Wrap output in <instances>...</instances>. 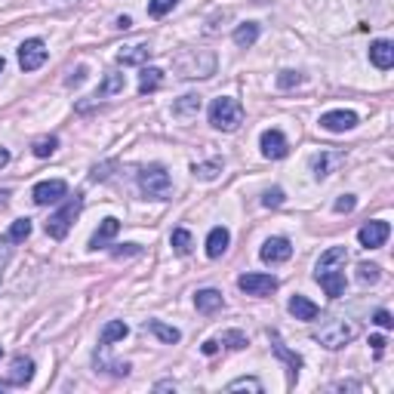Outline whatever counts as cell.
Segmentation results:
<instances>
[{"instance_id": "cell-1", "label": "cell", "mask_w": 394, "mask_h": 394, "mask_svg": "<svg viewBox=\"0 0 394 394\" xmlns=\"http://www.w3.org/2000/svg\"><path fill=\"white\" fill-rule=\"evenodd\" d=\"M209 123L222 133H234L240 123H244V105L231 96L213 99V105H209Z\"/></svg>"}, {"instance_id": "cell-2", "label": "cell", "mask_w": 394, "mask_h": 394, "mask_svg": "<svg viewBox=\"0 0 394 394\" xmlns=\"http://www.w3.org/2000/svg\"><path fill=\"white\" fill-rule=\"evenodd\" d=\"M355 336H357V324L355 321H342V317H333V321L321 324V330L314 333V342H321V345L330 348V351H339V348H345Z\"/></svg>"}, {"instance_id": "cell-3", "label": "cell", "mask_w": 394, "mask_h": 394, "mask_svg": "<svg viewBox=\"0 0 394 394\" xmlns=\"http://www.w3.org/2000/svg\"><path fill=\"white\" fill-rule=\"evenodd\" d=\"M176 71H179V78H185V80L209 78V74H216V56L209 53V49H188L185 56H179Z\"/></svg>"}, {"instance_id": "cell-4", "label": "cell", "mask_w": 394, "mask_h": 394, "mask_svg": "<svg viewBox=\"0 0 394 394\" xmlns=\"http://www.w3.org/2000/svg\"><path fill=\"white\" fill-rule=\"evenodd\" d=\"M139 188L145 197H154V200H166L170 197V173H166V166L161 164H151L145 170H139Z\"/></svg>"}, {"instance_id": "cell-5", "label": "cell", "mask_w": 394, "mask_h": 394, "mask_svg": "<svg viewBox=\"0 0 394 394\" xmlns=\"http://www.w3.org/2000/svg\"><path fill=\"white\" fill-rule=\"evenodd\" d=\"M80 207H83L80 195H74L56 216H49V222H47V234H49V238H53V240H65V238H68V228H71V222L78 219Z\"/></svg>"}, {"instance_id": "cell-6", "label": "cell", "mask_w": 394, "mask_h": 394, "mask_svg": "<svg viewBox=\"0 0 394 394\" xmlns=\"http://www.w3.org/2000/svg\"><path fill=\"white\" fill-rule=\"evenodd\" d=\"M238 287L240 293L247 296H271L278 290V278L274 274H262V271H250V274H240L238 278Z\"/></svg>"}, {"instance_id": "cell-7", "label": "cell", "mask_w": 394, "mask_h": 394, "mask_svg": "<svg viewBox=\"0 0 394 394\" xmlns=\"http://www.w3.org/2000/svg\"><path fill=\"white\" fill-rule=\"evenodd\" d=\"M47 62V44L40 37H31L19 47V65L22 71H37Z\"/></svg>"}, {"instance_id": "cell-8", "label": "cell", "mask_w": 394, "mask_h": 394, "mask_svg": "<svg viewBox=\"0 0 394 394\" xmlns=\"http://www.w3.org/2000/svg\"><path fill=\"white\" fill-rule=\"evenodd\" d=\"M37 207H49V204H59L62 197H68V185L62 179H47V182H37L35 191H31Z\"/></svg>"}, {"instance_id": "cell-9", "label": "cell", "mask_w": 394, "mask_h": 394, "mask_svg": "<svg viewBox=\"0 0 394 394\" xmlns=\"http://www.w3.org/2000/svg\"><path fill=\"white\" fill-rule=\"evenodd\" d=\"M259 148H262V154L268 161H283L290 154V142L281 130H265L262 139H259Z\"/></svg>"}, {"instance_id": "cell-10", "label": "cell", "mask_w": 394, "mask_h": 394, "mask_svg": "<svg viewBox=\"0 0 394 394\" xmlns=\"http://www.w3.org/2000/svg\"><path fill=\"white\" fill-rule=\"evenodd\" d=\"M31 379H35V360L31 357H25V355H19V357H13V364H10V373H6V379H4V385L6 388H25Z\"/></svg>"}, {"instance_id": "cell-11", "label": "cell", "mask_w": 394, "mask_h": 394, "mask_svg": "<svg viewBox=\"0 0 394 394\" xmlns=\"http://www.w3.org/2000/svg\"><path fill=\"white\" fill-rule=\"evenodd\" d=\"M388 234H391L388 222H385V219H373V222H367L364 228L357 231V240H360V247L376 250V247H382L385 240H388Z\"/></svg>"}, {"instance_id": "cell-12", "label": "cell", "mask_w": 394, "mask_h": 394, "mask_svg": "<svg viewBox=\"0 0 394 394\" xmlns=\"http://www.w3.org/2000/svg\"><path fill=\"white\" fill-rule=\"evenodd\" d=\"M259 256H262L265 265H281L293 256V244L287 238H268L262 244V250H259Z\"/></svg>"}, {"instance_id": "cell-13", "label": "cell", "mask_w": 394, "mask_h": 394, "mask_svg": "<svg viewBox=\"0 0 394 394\" xmlns=\"http://www.w3.org/2000/svg\"><path fill=\"white\" fill-rule=\"evenodd\" d=\"M321 127L326 133H348V130L357 127V114L355 111H345V108H336V111L321 114Z\"/></svg>"}, {"instance_id": "cell-14", "label": "cell", "mask_w": 394, "mask_h": 394, "mask_svg": "<svg viewBox=\"0 0 394 394\" xmlns=\"http://www.w3.org/2000/svg\"><path fill=\"white\" fill-rule=\"evenodd\" d=\"M345 262H348V250L345 247H330L326 253L317 259V268L314 274H326V271H345Z\"/></svg>"}, {"instance_id": "cell-15", "label": "cell", "mask_w": 394, "mask_h": 394, "mask_svg": "<svg viewBox=\"0 0 394 394\" xmlns=\"http://www.w3.org/2000/svg\"><path fill=\"white\" fill-rule=\"evenodd\" d=\"M345 161V154L342 151H321L317 157H312V170H314V179H326L336 166Z\"/></svg>"}, {"instance_id": "cell-16", "label": "cell", "mask_w": 394, "mask_h": 394, "mask_svg": "<svg viewBox=\"0 0 394 394\" xmlns=\"http://www.w3.org/2000/svg\"><path fill=\"white\" fill-rule=\"evenodd\" d=\"M268 336H271V345H274V355H278L283 364L290 367V382H296V376H299V370H302V357L296 355V351H290L287 345H283L281 342V336L278 333H268Z\"/></svg>"}, {"instance_id": "cell-17", "label": "cell", "mask_w": 394, "mask_h": 394, "mask_svg": "<svg viewBox=\"0 0 394 394\" xmlns=\"http://www.w3.org/2000/svg\"><path fill=\"white\" fill-rule=\"evenodd\" d=\"M121 234V219H114V216H108V219H102V225H99V231L93 234V240H90V250H102L108 247L111 240Z\"/></svg>"}, {"instance_id": "cell-18", "label": "cell", "mask_w": 394, "mask_h": 394, "mask_svg": "<svg viewBox=\"0 0 394 394\" xmlns=\"http://www.w3.org/2000/svg\"><path fill=\"white\" fill-rule=\"evenodd\" d=\"M228 244H231V234H228V228L216 225V228L207 234V256H209V259H219V256H225V250H228Z\"/></svg>"}, {"instance_id": "cell-19", "label": "cell", "mask_w": 394, "mask_h": 394, "mask_svg": "<svg viewBox=\"0 0 394 394\" xmlns=\"http://www.w3.org/2000/svg\"><path fill=\"white\" fill-rule=\"evenodd\" d=\"M370 62L379 71L391 68V65H394V44H391V40H376V44L370 47Z\"/></svg>"}, {"instance_id": "cell-20", "label": "cell", "mask_w": 394, "mask_h": 394, "mask_svg": "<svg viewBox=\"0 0 394 394\" xmlns=\"http://www.w3.org/2000/svg\"><path fill=\"white\" fill-rule=\"evenodd\" d=\"M314 281L324 287V293L330 299H339L345 293V271H326V274H314Z\"/></svg>"}, {"instance_id": "cell-21", "label": "cell", "mask_w": 394, "mask_h": 394, "mask_svg": "<svg viewBox=\"0 0 394 394\" xmlns=\"http://www.w3.org/2000/svg\"><path fill=\"white\" fill-rule=\"evenodd\" d=\"M287 308H290V314L296 317V321H317V314H321V308H317L312 299H305V296H293Z\"/></svg>"}, {"instance_id": "cell-22", "label": "cell", "mask_w": 394, "mask_h": 394, "mask_svg": "<svg viewBox=\"0 0 394 394\" xmlns=\"http://www.w3.org/2000/svg\"><path fill=\"white\" fill-rule=\"evenodd\" d=\"M195 305H197V312L213 314V312H219V308L225 305V299H222V293H219V290H197Z\"/></svg>"}, {"instance_id": "cell-23", "label": "cell", "mask_w": 394, "mask_h": 394, "mask_svg": "<svg viewBox=\"0 0 394 394\" xmlns=\"http://www.w3.org/2000/svg\"><path fill=\"white\" fill-rule=\"evenodd\" d=\"M151 56V47L148 44H133V47H123L117 53V62L121 65H145Z\"/></svg>"}, {"instance_id": "cell-24", "label": "cell", "mask_w": 394, "mask_h": 394, "mask_svg": "<svg viewBox=\"0 0 394 394\" xmlns=\"http://www.w3.org/2000/svg\"><path fill=\"white\" fill-rule=\"evenodd\" d=\"M130 336V326L123 321H108L102 326V336H99V345H114V342H123Z\"/></svg>"}, {"instance_id": "cell-25", "label": "cell", "mask_w": 394, "mask_h": 394, "mask_svg": "<svg viewBox=\"0 0 394 394\" xmlns=\"http://www.w3.org/2000/svg\"><path fill=\"white\" fill-rule=\"evenodd\" d=\"M256 40H259V22H244V25H238V28H234V44H238V47L250 49Z\"/></svg>"}, {"instance_id": "cell-26", "label": "cell", "mask_w": 394, "mask_h": 394, "mask_svg": "<svg viewBox=\"0 0 394 394\" xmlns=\"http://www.w3.org/2000/svg\"><path fill=\"white\" fill-rule=\"evenodd\" d=\"M161 83H164V71L161 68H142V74H139V93L142 96L154 93Z\"/></svg>"}, {"instance_id": "cell-27", "label": "cell", "mask_w": 394, "mask_h": 394, "mask_svg": "<svg viewBox=\"0 0 394 394\" xmlns=\"http://www.w3.org/2000/svg\"><path fill=\"white\" fill-rule=\"evenodd\" d=\"M200 111V96L195 93H188V96H182V99H176L173 102V114L176 117H195Z\"/></svg>"}, {"instance_id": "cell-28", "label": "cell", "mask_w": 394, "mask_h": 394, "mask_svg": "<svg viewBox=\"0 0 394 394\" xmlns=\"http://www.w3.org/2000/svg\"><path fill=\"white\" fill-rule=\"evenodd\" d=\"M148 330L154 333V336L161 339V342H166V345H176V342L182 339V333L176 330V326H166L164 321H148Z\"/></svg>"}, {"instance_id": "cell-29", "label": "cell", "mask_w": 394, "mask_h": 394, "mask_svg": "<svg viewBox=\"0 0 394 394\" xmlns=\"http://www.w3.org/2000/svg\"><path fill=\"white\" fill-rule=\"evenodd\" d=\"M123 87H127V80H123V74H108V78H105V83L96 90V99H105V96L123 93Z\"/></svg>"}, {"instance_id": "cell-30", "label": "cell", "mask_w": 394, "mask_h": 394, "mask_svg": "<svg viewBox=\"0 0 394 394\" xmlns=\"http://www.w3.org/2000/svg\"><path fill=\"white\" fill-rule=\"evenodd\" d=\"M31 238V219H16L10 225V231H6V240L10 244H22V240Z\"/></svg>"}, {"instance_id": "cell-31", "label": "cell", "mask_w": 394, "mask_h": 394, "mask_svg": "<svg viewBox=\"0 0 394 394\" xmlns=\"http://www.w3.org/2000/svg\"><path fill=\"white\" fill-rule=\"evenodd\" d=\"M170 244H173V250H176L179 256H188L191 247H195V244H191V234H188L185 228H176L173 238H170Z\"/></svg>"}, {"instance_id": "cell-32", "label": "cell", "mask_w": 394, "mask_h": 394, "mask_svg": "<svg viewBox=\"0 0 394 394\" xmlns=\"http://www.w3.org/2000/svg\"><path fill=\"white\" fill-rule=\"evenodd\" d=\"M56 148H59L56 136H40V139H35V145H31L35 157H49V154H56Z\"/></svg>"}, {"instance_id": "cell-33", "label": "cell", "mask_w": 394, "mask_h": 394, "mask_svg": "<svg viewBox=\"0 0 394 394\" xmlns=\"http://www.w3.org/2000/svg\"><path fill=\"white\" fill-rule=\"evenodd\" d=\"M191 173L197 176V179H216V176L222 173V161H209V164H195L191 166Z\"/></svg>"}, {"instance_id": "cell-34", "label": "cell", "mask_w": 394, "mask_h": 394, "mask_svg": "<svg viewBox=\"0 0 394 394\" xmlns=\"http://www.w3.org/2000/svg\"><path fill=\"white\" fill-rule=\"evenodd\" d=\"M222 345L225 348H234V351H240V348H247L250 345V339L244 336V333H240V330H228V333H222Z\"/></svg>"}, {"instance_id": "cell-35", "label": "cell", "mask_w": 394, "mask_h": 394, "mask_svg": "<svg viewBox=\"0 0 394 394\" xmlns=\"http://www.w3.org/2000/svg\"><path fill=\"white\" fill-rule=\"evenodd\" d=\"M379 278H382L379 265H370V262H360L357 265V281L364 283V287H367V283H379Z\"/></svg>"}, {"instance_id": "cell-36", "label": "cell", "mask_w": 394, "mask_h": 394, "mask_svg": "<svg viewBox=\"0 0 394 394\" xmlns=\"http://www.w3.org/2000/svg\"><path fill=\"white\" fill-rule=\"evenodd\" d=\"M228 391H256V394H262V382L253 379V376H247V379L228 382Z\"/></svg>"}, {"instance_id": "cell-37", "label": "cell", "mask_w": 394, "mask_h": 394, "mask_svg": "<svg viewBox=\"0 0 394 394\" xmlns=\"http://www.w3.org/2000/svg\"><path fill=\"white\" fill-rule=\"evenodd\" d=\"M302 80H305V74H299V71H290V68L278 74V87H281V90H293V87H299Z\"/></svg>"}, {"instance_id": "cell-38", "label": "cell", "mask_w": 394, "mask_h": 394, "mask_svg": "<svg viewBox=\"0 0 394 394\" xmlns=\"http://www.w3.org/2000/svg\"><path fill=\"white\" fill-rule=\"evenodd\" d=\"M176 4H179V0H151V4H148V13L154 16V19H161V16H166V13L176 10Z\"/></svg>"}, {"instance_id": "cell-39", "label": "cell", "mask_w": 394, "mask_h": 394, "mask_svg": "<svg viewBox=\"0 0 394 394\" xmlns=\"http://www.w3.org/2000/svg\"><path fill=\"white\" fill-rule=\"evenodd\" d=\"M355 207H357V197H355V195H342V197L336 200V207H333V209H336V213H351Z\"/></svg>"}, {"instance_id": "cell-40", "label": "cell", "mask_w": 394, "mask_h": 394, "mask_svg": "<svg viewBox=\"0 0 394 394\" xmlns=\"http://www.w3.org/2000/svg\"><path fill=\"white\" fill-rule=\"evenodd\" d=\"M283 200H287V197H283V191H281V188H271V191H265L262 204H265V207H281Z\"/></svg>"}, {"instance_id": "cell-41", "label": "cell", "mask_w": 394, "mask_h": 394, "mask_svg": "<svg viewBox=\"0 0 394 394\" xmlns=\"http://www.w3.org/2000/svg\"><path fill=\"white\" fill-rule=\"evenodd\" d=\"M373 324H376V326H382V330H391V326H394V321H391V314L385 312V308H379V312L373 314Z\"/></svg>"}, {"instance_id": "cell-42", "label": "cell", "mask_w": 394, "mask_h": 394, "mask_svg": "<svg viewBox=\"0 0 394 394\" xmlns=\"http://www.w3.org/2000/svg\"><path fill=\"white\" fill-rule=\"evenodd\" d=\"M83 80H87V68H83V65H80V68L78 71H71V78L68 80H65V83H68V87H80V83Z\"/></svg>"}, {"instance_id": "cell-43", "label": "cell", "mask_w": 394, "mask_h": 394, "mask_svg": "<svg viewBox=\"0 0 394 394\" xmlns=\"http://www.w3.org/2000/svg\"><path fill=\"white\" fill-rule=\"evenodd\" d=\"M139 253V244H123L121 250H114V256L121 259V256H136Z\"/></svg>"}, {"instance_id": "cell-44", "label": "cell", "mask_w": 394, "mask_h": 394, "mask_svg": "<svg viewBox=\"0 0 394 394\" xmlns=\"http://www.w3.org/2000/svg\"><path fill=\"white\" fill-rule=\"evenodd\" d=\"M200 351H204V355H207V357H213V355H216V351H219V342H216V339H207V342H204V345H200Z\"/></svg>"}, {"instance_id": "cell-45", "label": "cell", "mask_w": 394, "mask_h": 394, "mask_svg": "<svg viewBox=\"0 0 394 394\" xmlns=\"http://www.w3.org/2000/svg\"><path fill=\"white\" fill-rule=\"evenodd\" d=\"M10 262V247H0V281H4V268Z\"/></svg>"}, {"instance_id": "cell-46", "label": "cell", "mask_w": 394, "mask_h": 394, "mask_svg": "<svg viewBox=\"0 0 394 394\" xmlns=\"http://www.w3.org/2000/svg\"><path fill=\"white\" fill-rule=\"evenodd\" d=\"M370 345H373L376 355H382V351H385V339L382 336H370Z\"/></svg>"}, {"instance_id": "cell-47", "label": "cell", "mask_w": 394, "mask_h": 394, "mask_svg": "<svg viewBox=\"0 0 394 394\" xmlns=\"http://www.w3.org/2000/svg\"><path fill=\"white\" fill-rule=\"evenodd\" d=\"M117 28H121V31H130V28H133V19H130V16H121V19H117Z\"/></svg>"}, {"instance_id": "cell-48", "label": "cell", "mask_w": 394, "mask_h": 394, "mask_svg": "<svg viewBox=\"0 0 394 394\" xmlns=\"http://www.w3.org/2000/svg\"><path fill=\"white\" fill-rule=\"evenodd\" d=\"M154 391H176V382H157Z\"/></svg>"}, {"instance_id": "cell-49", "label": "cell", "mask_w": 394, "mask_h": 394, "mask_svg": "<svg viewBox=\"0 0 394 394\" xmlns=\"http://www.w3.org/2000/svg\"><path fill=\"white\" fill-rule=\"evenodd\" d=\"M6 164H10V151H6V148H0V170H4Z\"/></svg>"}, {"instance_id": "cell-50", "label": "cell", "mask_w": 394, "mask_h": 394, "mask_svg": "<svg viewBox=\"0 0 394 394\" xmlns=\"http://www.w3.org/2000/svg\"><path fill=\"white\" fill-rule=\"evenodd\" d=\"M4 65H6V62H4V56H0V71H4Z\"/></svg>"}, {"instance_id": "cell-51", "label": "cell", "mask_w": 394, "mask_h": 394, "mask_svg": "<svg viewBox=\"0 0 394 394\" xmlns=\"http://www.w3.org/2000/svg\"><path fill=\"white\" fill-rule=\"evenodd\" d=\"M0 357H4V345H0Z\"/></svg>"}]
</instances>
